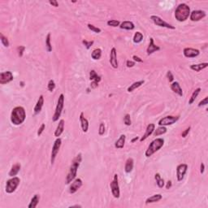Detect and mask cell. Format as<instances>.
<instances>
[{
  "label": "cell",
  "instance_id": "26",
  "mask_svg": "<svg viewBox=\"0 0 208 208\" xmlns=\"http://www.w3.org/2000/svg\"><path fill=\"white\" fill-rule=\"evenodd\" d=\"M125 140H126V136L124 134H121L120 138L117 140L115 143V147L117 149H122L124 148V144H125Z\"/></svg>",
  "mask_w": 208,
  "mask_h": 208
},
{
  "label": "cell",
  "instance_id": "23",
  "mask_svg": "<svg viewBox=\"0 0 208 208\" xmlns=\"http://www.w3.org/2000/svg\"><path fill=\"white\" fill-rule=\"evenodd\" d=\"M20 168H21V165H20V163H16V164H14L12 167H11L10 172H9V173H8L9 176L13 177V176H15L17 175L18 172L20 171Z\"/></svg>",
  "mask_w": 208,
  "mask_h": 208
},
{
  "label": "cell",
  "instance_id": "12",
  "mask_svg": "<svg viewBox=\"0 0 208 208\" xmlns=\"http://www.w3.org/2000/svg\"><path fill=\"white\" fill-rule=\"evenodd\" d=\"M13 74L10 71H6L0 73V84L4 85L13 80Z\"/></svg>",
  "mask_w": 208,
  "mask_h": 208
},
{
  "label": "cell",
  "instance_id": "24",
  "mask_svg": "<svg viewBox=\"0 0 208 208\" xmlns=\"http://www.w3.org/2000/svg\"><path fill=\"white\" fill-rule=\"evenodd\" d=\"M133 158H128L125 162L124 165V171L126 173H130L133 169Z\"/></svg>",
  "mask_w": 208,
  "mask_h": 208
},
{
  "label": "cell",
  "instance_id": "2",
  "mask_svg": "<svg viewBox=\"0 0 208 208\" xmlns=\"http://www.w3.org/2000/svg\"><path fill=\"white\" fill-rule=\"evenodd\" d=\"M26 112L23 106H16L11 113V122L14 125H20L25 121Z\"/></svg>",
  "mask_w": 208,
  "mask_h": 208
},
{
  "label": "cell",
  "instance_id": "37",
  "mask_svg": "<svg viewBox=\"0 0 208 208\" xmlns=\"http://www.w3.org/2000/svg\"><path fill=\"white\" fill-rule=\"evenodd\" d=\"M133 42L134 43H140L143 40V34L141 32H137L133 36Z\"/></svg>",
  "mask_w": 208,
  "mask_h": 208
},
{
  "label": "cell",
  "instance_id": "47",
  "mask_svg": "<svg viewBox=\"0 0 208 208\" xmlns=\"http://www.w3.org/2000/svg\"><path fill=\"white\" fill-rule=\"evenodd\" d=\"M167 78H168L169 82H173V80H174V76H173V74H172L171 71H168V73H167Z\"/></svg>",
  "mask_w": 208,
  "mask_h": 208
},
{
  "label": "cell",
  "instance_id": "40",
  "mask_svg": "<svg viewBox=\"0 0 208 208\" xmlns=\"http://www.w3.org/2000/svg\"><path fill=\"white\" fill-rule=\"evenodd\" d=\"M47 89L50 92H53L55 89V83L54 80H50L48 81Z\"/></svg>",
  "mask_w": 208,
  "mask_h": 208
},
{
  "label": "cell",
  "instance_id": "34",
  "mask_svg": "<svg viewBox=\"0 0 208 208\" xmlns=\"http://www.w3.org/2000/svg\"><path fill=\"white\" fill-rule=\"evenodd\" d=\"M154 179H155V181H156V184H157V185L159 187V188H163V187L165 185L164 180L161 177V176L159 173H156V174L154 175Z\"/></svg>",
  "mask_w": 208,
  "mask_h": 208
},
{
  "label": "cell",
  "instance_id": "13",
  "mask_svg": "<svg viewBox=\"0 0 208 208\" xmlns=\"http://www.w3.org/2000/svg\"><path fill=\"white\" fill-rule=\"evenodd\" d=\"M206 12L201 10H195L190 12V18L192 21H199L202 19H203L206 16Z\"/></svg>",
  "mask_w": 208,
  "mask_h": 208
},
{
  "label": "cell",
  "instance_id": "15",
  "mask_svg": "<svg viewBox=\"0 0 208 208\" xmlns=\"http://www.w3.org/2000/svg\"><path fill=\"white\" fill-rule=\"evenodd\" d=\"M82 181L80 178H75L73 181V183L71 184L69 187V193L70 194H75L77 190L82 186Z\"/></svg>",
  "mask_w": 208,
  "mask_h": 208
},
{
  "label": "cell",
  "instance_id": "21",
  "mask_svg": "<svg viewBox=\"0 0 208 208\" xmlns=\"http://www.w3.org/2000/svg\"><path fill=\"white\" fill-rule=\"evenodd\" d=\"M171 90H172L174 93H176V94L181 96V97H182L183 96L182 89L181 87L179 82H177V81H173V82H172V84H171Z\"/></svg>",
  "mask_w": 208,
  "mask_h": 208
},
{
  "label": "cell",
  "instance_id": "32",
  "mask_svg": "<svg viewBox=\"0 0 208 208\" xmlns=\"http://www.w3.org/2000/svg\"><path fill=\"white\" fill-rule=\"evenodd\" d=\"M200 92H201V88H197V89H196V90H195L193 92V94H192L191 97H190V100H189V104H190V105H191V104H193V103H194V101L196 100L197 97L198 96V94H200Z\"/></svg>",
  "mask_w": 208,
  "mask_h": 208
},
{
  "label": "cell",
  "instance_id": "6",
  "mask_svg": "<svg viewBox=\"0 0 208 208\" xmlns=\"http://www.w3.org/2000/svg\"><path fill=\"white\" fill-rule=\"evenodd\" d=\"M20 180L17 176H13L12 178L8 180L6 183V188H5L6 193L12 194L13 192H15L20 185Z\"/></svg>",
  "mask_w": 208,
  "mask_h": 208
},
{
  "label": "cell",
  "instance_id": "43",
  "mask_svg": "<svg viewBox=\"0 0 208 208\" xmlns=\"http://www.w3.org/2000/svg\"><path fill=\"white\" fill-rule=\"evenodd\" d=\"M105 129H106V128H105V124L104 123H100V124H99V134L100 136H102L104 135V133H105Z\"/></svg>",
  "mask_w": 208,
  "mask_h": 208
},
{
  "label": "cell",
  "instance_id": "57",
  "mask_svg": "<svg viewBox=\"0 0 208 208\" xmlns=\"http://www.w3.org/2000/svg\"><path fill=\"white\" fill-rule=\"evenodd\" d=\"M69 207L73 208V207H81V206L80 205H74V206H71V207Z\"/></svg>",
  "mask_w": 208,
  "mask_h": 208
},
{
  "label": "cell",
  "instance_id": "18",
  "mask_svg": "<svg viewBox=\"0 0 208 208\" xmlns=\"http://www.w3.org/2000/svg\"><path fill=\"white\" fill-rule=\"evenodd\" d=\"M160 50V47L156 46L154 42V39L152 37L150 38V44L148 46V47L146 49V52H147V55H150L151 54H153L154 52H156V51H159Z\"/></svg>",
  "mask_w": 208,
  "mask_h": 208
},
{
  "label": "cell",
  "instance_id": "49",
  "mask_svg": "<svg viewBox=\"0 0 208 208\" xmlns=\"http://www.w3.org/2000/svg\"><path fill=\"white\" fill-rule=\"evenodd\" d=\"M190 129H191V128H190V127H189V128H187L185 130V131L182 132V133H181V137H184V138H185V137H186L187 135H188V134H189V133H190Z\"/></svg>",
  "mask_w": 208,
  "mask_h": 208
},
{
  "label": "cell",
  "instance_id": "14",
  "mask_svg": "<svg viewBox=\"0 0 208 208\" xmlns=\"http://www.w3.org/2000/svg\"><path fill=\"white\" fill-rule=\"evenodd\" d=\"M183 54L186 57V58H195L199 55L200 51H198L197 49H194V48L186 47L184 49L183 51Z\"/></svg>",
  "mask_w": 208,
  "mask_h": 208
},
{
  "label": "cell",
  "instance_id": "19",
  "mask_svg": "<svg viewBox=\"0 0 208 208\" xmlns=\"http://www.w3.org/2000/svg\"><path fill=\"white\" fill-rule=\"evenodd\" d=\"M44 104V97L43 95H40L39 99L37 100V102L36 105L34 106V109H33V111H34V114L35 115H37L41 112V111L42 109V106H43Z\"/></svg>",
  "mask_w": 208,
  "mask_h": 208
},
{
  "label": "cell",
  "instance_id": "30",
  "mask_svg": "<svg viewBox=\"0 0 208 208\" xmlns=\"http://www.w3.org/2000/svg\"><path fill=\"white\" fill-rule=\"evenodd\" d=\"M39 200H40V196H39L38 194H35V195H34V196L32 197L31 202H30V203H29V206H28V207L29 208H35L37 206V204H38Z\"/></svg>",
  "mask_w": 208,
  "mask_h": 208
},
{
  "label": "cell",
  "instance_id": "8",
  "mask_svg": "<svg viewBox=\"0 0 208 208\" xmlns=\"http://www.w3.org/2000/svg\"><path fill=\"white\" fill-rule=\"evenodd\" d=\"M61 144H62V140H61V138L57 137L56 140L55 141V142H54V145H53V147H52V150H51V164H53L55 163L56 156H57L59 151V149H60Z\"/></svg>",
  "mask_w": 208,
  "mask_h": 208
},
{
  "label": "cell",
  "instance_id": "5",
  "mask_svg": "<svg viewBox=\"0 0 208 208\" xmlns=\"http://www.w3.org/2000/svg\"><path fill=\"white\" fill-rule=\"evenodd\" d=\"M63 105H64V95L61 94L59 95V97L55 113H54V116L52 117V120H53L54 122L58 121L59 117L61 116L63 109Z\"/></svg>",
  "mask_w": 208,
  "mask_h": 208
},
{
  "label": "cell",
  "instance_id": "22",
  "mask_svg": "<svg viewBox=\"0 0 208 208\" xmlns=\"http://www.w3.org/2000/svg\"><path fill=\"white\" fill-rule=\"evenodd\" d=\"M63 130H64V120L62 119V120L59 121L58 125H57V128L55 129V137H60L61 134L63 133Z\"/></svg>",
  "mask_w": 208,
  "mask_h": 208
},
{
  "label": "cell",
  "instance_id": "16",
  "mask_svg": "<svg viewBox=\"0 0 208 208\" xmlns=\"http://www.w3.org/2000/svg\"><path fill=\"white\" fill-rule=\"evenodd\" d=\"M109 62L113 68H118V61H117V56H116V49L115 47H113L111 50Z\"/></svg>",
  "mask_w": 208,
  "mask_h": 208
},
{
  "label": "cell",
  "instance_id": "58",
  "mask_svg": "<svg viewBox=\"0 0 208 208\" xmlns=\"http://www.w3.org/2000/svg\"><path fill=\"white\" fill-rule=\"evenodd\" d=\"M20 84H21V86H24V82H21Z\"/></svg>",
  "mask_w": 208,
  "mask_h": 208
},
{
  "label": "cell",
  "instance_id": "42",
  "mask_svg": "<svg viewBox=\"0 0 208 208\" xmlns=\"http://www.w3.org/2000/svg\"><path fill=\"white\" fill-rule=\"evenodd\" d=\"M88 28L90 29L91 31H93V32H94V33H101V29H99V28H98V27H96V26H94V25H91V24H88L87 25Z\"/></svg>",
  "mask_w": 208,
  "mask_h": 208
},
{
  "label": "cell",
  "instance_id": "20",
  "mask_svg": "<svg viewBox=\"0 0 208 208\" xmlns=\"http://www.w3.org/2000/svg\"><path fill=\"white\" fill-rule=\"evenodd\" d=\"M80 122L82 131L84 133H87L88 129H89V121L86 118H85L83 112H81L80 115Z\"/></svg>",
  "mask_w": 208,
  "mask_h": 208
},
{
  "label": "cell",
  "instance_id": "25",
  "mask_svg": "<svg viewBox=\"0 0 208 208\" xmlns=\"http://www.w3.org/2000/svg\"><path fill=\"white\" fill-rule=\"evenodd\" d=\"M208 63H197V64H192L190 65V69L195 71V72H200L206 68H207Z\"/></svg>",
  "mask_w": 208,
  "mask_h": 208
},
{
  "label": "cell",
  "instance_id": "53",
  "mask_svg": "<svg viewBox=\"0 0 208 208\" xmlns=\"http://www.w3.org/2000/svg\"><path fill=\"white\" fill-rule=\"evenodd\" d=\"M98 86H99V83H98V82H96V81H91V84H90L91 89H96Z\"/></svg>",
  "mask_w": 208,
  "mask_h": 208
},
{
  "label": "cell",
  "instance_id": "39",
  "mask_svg": "<svg viewBox=\"0 0 208 208\" xmlns=\"http://www.w3.org/2000/svg\"><path fill=\"white\" fill-rule=\"evenodd\" d=\"M107 25L111 26V27H117V26H120L121 25V22L116 20H110L106 22Z\"/></svg>",
  "mask_w": 208,
  "mask_h": 208
},
{
  "label": "cell",
  "instance_id": "27",
  "mask_svg": "<svg viewBox=\"0 0 208 208\" xmlns=\"http://www.w3.org/2000/svg\"><path fill=\"white\" fill-rule=\"evenodd\" d=\"M120 28L125 30H133L135 28L134 24L132 21H123L120 25Z\"/></svg>",
  "mask_w": 208,
  "mask_h": 208
},
{
  "label": "cell",
  "instance_id": "11",
  "mask_svg": "<svg viewBox=\"0 0 208 208\" xmlns=\"http://www.w3.org/2000/svg\"><path fill=\"white\" fill-rule=\"evenodd\" d=\"M187 170H188V165L185 164H179L177 166V168H176V178H177L178 181H181L184 179L185 175L186 174Z\"/></svg>",
  "mask_w": 208,
  "mask_h": 208
},
{
  "label": "cell",
  "instance_id": "3",
  "mask_svg": "<svg viewBox=\"0 0 208 208\" xmlns=\"http://www.w3.org/2000/svg\"><path fill=\"white\" fill-rule=\"evenodd\" d=\"M190 15V7L186 4H179L175 11V18L177 21L184 22L189 18Z\"/></svg>",
  "mask_w": 208,
  "mask_h": 208
},
{
  "label": "cell",
  "instance_id": "55",
  "mask_svg": "<svg viewBox=\"0 0 208 208\" xmlns=\"http://www.w3.org/2000/svg\"><path fill=\"white\" fill-rule=\"evenodd\" d=\"M204 171H205V165L203 163H202L201 165H200V172L202 174V173L204 172Z\"/></svg>",
  "mask_w": 208,
  "mask_h": 208
},
{
  "label": "cell",
  "instance_id": "54",
  "mask_svg": "<svg viewBox=\"0 0 208 208\" xmlns=\"http://www.w3.org/2000/svg\"><path fill=\"white\" fill-rule=\"evenodd\" d=\"M172 183L171 181H168V182H167V184H166V185H165V188L167 189V190H169L171 187H172Z\"/></svg>",
  "mask_w": 208,
  "mask_h": 208
},
{
  "label": "cell",
  "instance_id": "46",
  "mask_svg": "<svg viewBox=\"0 0 208 208\" xmlns=\"http://www.w3.org/2000/svg\"><path fill=\"white\" fill-rule=\"evenodd\" d=\"M45 128H46V124H42V125L39 127L38 130H37V133L38 137H40V136L42 134V133H43L44 130H45Z\"/></svg>",
  "mask_w": 208,
  "mask_h": 208
},
{
  "label": "cell",
  "instance_id": "36",
  "mask_svg": "<svg viewBox=\"0 0 208 208\" xmlns=\"http://www.w3.org/2000/svg\"><path fill=\"white\" fill-rule=\"evenodd\" d=\"M51 33H48L47 37H46V47H47V51L48 52H51V51H52V46H51Z\"/></svg>",
  "mask_w": 208,
  "mask_h": 208
},
{
  "label": "cell",
  "instance_id": "38",
  "mask_svg": "<svg viewBox=\"0 0 208 208\" xmlns=\"http://www.w3.org/2000/svg\"><path fill=\"white\" fill-rule=\"evenodd\" d=\"M0 39H1V42H2V44L4 45L5 47H9V45H10L9 41H8V39H7V37L4 36L3 33L0 34Z\"/></svg>",
  "mask_w": 208,
  "mask_h": 208
},
{
  "label": "cell",
  "instance_id": "10",
  "mask_svg": "<svg viewBox=\"0 0 208 208\" xmlns=\"http://www.w3.org/2000/svg\"><path fill=\"white\" fill-rule=\"evenodd\" d=\"M150 20L156 25L159 26V27H163V28H167L169 29H175V27L172 26V25L168 24V22L164 21L162 18H160L158 16H150Z\"/></svg>",
  "mask_w": 208,
  "mask_h": 208
},
{
  "label": "cell",
  "instance_id": "1",
  "mask_svg": "<svg viewBox=\"0 0 208 208\" xmlns=\"http://www.w3.org/2000/svg\"><path fill=\"white\" fill-rule=\"evenodd\" d=\"M81 160H82L81 154H77V156L73 159V160L72 161V164H71V166H70L68 173V175L66 176L65 183L67 185L70 184V183L73 181V180L76 178L77 174V170H78V168H79L80 163H81Z\"/></svg>",
  "mask_w": 208,
  "mask_h": 208
},
{
  "label": "cell",
  "instance_id": "33",
  "mask_svg": "<svg viewBox=\"0 0 208 208\" xmlns=\"http://www.w3.org/2000/svg\"><path fill=\"white\" fill-rule=\"evenodd\" d=\"M167 133V128L165 126H159V128H157L156 129H154L153 134L154 137H158V136L163 135Z\"/></svg>",
  "mask_w": 208,
  "mask_h": 208
},
{
  "label": "cell",
  "instance_id": "35",
  "mask_svg": "<svg viewBox=\"0 0 208 208\" xmlns=\"http://www.w3.org/2000/svg\"><path fill=\"white\" fill-rule=\"evenodd\" d=\"M101 56H102V50L101 49L98 48V49H95V50L92 51L91 57L93 59L98 60V59L101 58Z\"/></svg>",
  "mask_w": 208,
  "mask_h": 208
},
{
  "label": "cell",
  "instance_id": "9",
  "mask_svg": "<svg viewBox=\"0 0 208 208\" xmlns=\"http://www.w3.org/2000/svg\"><path fill=\"white\" fill-rule=\"evenodd\" d=\"M180 119L179 116H165L164 118H162L159 120L158 124L159 126H168V125H172V124H175L176 121H178Z\"/></svg>",
  "mask_w": 208,
  "mask_h": 208
},
{
  "label": "cell",
  "instance_id": "17",
  "mask_svg": "<svg viewBox=\"0 0 208 208\" xmlns=\"http://www.w3.org/2000/svg\"><path fill=\"white\" fill-rule=\"evenodd\" d=\"M154 129H155V124H148L147 127H146V133H145V134L140 138V142H143V141H145L147 137H149L151 134H153Z\"/></svg>",
  "mask_w": 208,
  "mask_h": 208
},
{
  "label": "cell",
  "instance_id": "7",
  "mask_svg": "<svg viewBox=\"0 0 208 208\" xmlns=\"http://www.w3.org/2000/svg\"><path fill=\"white\" fill-rule=\"evenodd\" d=\"M111 194L113 195L115 198H119L121 195V191H120V185H119V179H118V175L115 174L114 175L113 180L110 184Z\"/></svg>",
  "mask_w": 208,
  "mask_h": 208
},
{
  "label": "cell",
  "instance_id": "51",
  "mask_svg": "<svg viewBox=\"0 0 208 208\" xmlns=\"http://www.w3.org/2000/svg\"><path fill=\"white\" fill-rule=\"evenodd\" d=\"M49 4L52 5L53 7H59V3L56 1V0H50L49 1Z\"/></svg>",
  "mask_w": 208,
  "mask_h": 208
},
{
  "label": "cell",
  "instance_id": "31",
  "mask_svg": "<svg viewBox=\"0 0 208 208\" xmlns=\"http://www.w3.org/2000/svg\"><path fill=\"white\" fill-rule=\"evenodd\" d=\"M90 80H92V81H96V82L99 83V82L101 81V80H102V78H101L100 76H99V75L96 73L94 70H91L90 73Z\"/></svg>",
  "mask_w": 208,
  "mask_h": 208
},
{
  "label": "cell",
  "instance_id": "52",
  "mask_svg": "<svg viewBox=\"0 0 208 208\" xmlns=\"http://www.w3.org/2000/svg\"><path fill=\"white\" fill-rule=\"evenodd\" d=\"M133 59L134 62H137V63H142L143 62L142 59L140 58V57H138V56H137V55H133Z\"/></svg>",
  "mask_w": 208,
  "mask_h": 208
},
{
  "label": "cell",
  "instance_id": "29",
  "mask_svg": "<svg viewBox=\"0 0 208 208\" xmlns=\"http://www.w3.org/2000/svg\"><path fill=\"white\" fill-rule=\"evenodd\" d=\"M144 83H145L144 80H138V81H136V82H134V83H133L132 85H130V86L127 89V91H128V93H132L133 90H135L136 89H137V88H139L140 86H142Z\"/></svg>",
  "mask_w": 208,
  "mask_h": 208
},
{
  "label": "cell",
  "instance_id": "50",
  "mask_svg": "<svg viewBox=\"0 0 208 208\" xmlns=\"http://www.w3.org/2000/svg\"><path fill=\"white\" fill-rule=\"evenodd\" d=\"M126 66H127L128 68H133V67L135 66V62H134V61H131V60H128V61L126 62Z\"/></svg>",
  "mask_w": 208,
  "mask_h": 208
},
{
  "label": "cell",
  "instance_id": "45",
  "mask_svg": "<svg viewBox=\"0 0 208 208\" xmlns=\"http://www.w3.org/2000/svg\"><path fill=\"white\" fill-rule=\"evenodd\" d=\"M25 50V47H24V46H20V47H17V52H18L19 57H22L23 56Z\"/></svg>",
  "mask_w": 208,
  "mask_h": 208
},
{
  "label": "cell",
  "instance_id": "48",
  "mask_svg": "<svg viewBox=\"0 0 208 208\" xmlns=\"http://www.w3.org/2000/svg\"><path fill=\"white\" fill-rule=\"evenodd\" d=\"M207 102H208V97H205L204 99H202V101H200V102H199V103H198V105H197V106H199V107H201V106H206V105L207 104Z\"/></svg>",
  "mask_w": 208,
  "mask_h": 208
},
{
  "label": "cell",
  "instance_id": "44",
  "mask_svg": "<svg viewBox=\"0 0 208 208\" xmlns=\"http://www.w3.org/2000/svg\"><path fill=\"white\" fill-rule=\"evenodd\" d=\"M82 43L84 44L85 47H86V49L89 50V49L93 46V44H94V41H90V42H89V41L87 40H83L82 41Z\"/></svg>",
  "mask_w": 208,
  "mask_h": 208
},
{
  "label": "cell",
  "instance_id": "41",
  "mask_svg": "<svg viewBox=\"0 0 208 208\" xmlns=\"http://www.w3.org/2000/svg\"><path fill=\"white\" fill-rule=\"evenodd\" d=\"M124 123L126 126H130L132 124L131 118H130V115L129 114H126L124 117Z\"/></svg>",
  "mask_w": 208,
  "mask_h": 208
},
{
  "label": "cell",
  "instance_id": "4",
  "mask_svg": "<svg viewBox=\"0 0 208 208\" xmlns=\"http://www.w3.org/2000/svg\"><path fill=\"white\" fill-rule=\"evenodd\" d=\"M164 145V140L163 138H161V137L153 140V141L150 143V145L148 146L147 150H146V152H145L146 157L149 158L150 157L151 155H153L155 152H157L158 150H160Z\"/></svg>",
  "mask_w": 208,
  "mask_h": 208
},
{
  "label": "cell",
  "instance_id": "28",
  "mask_svg": "<svg viewBox=\"0 0 208 208\" xmlns=\"http://www.w3.org/2000/svg\"><path fill=\"white\" fill-rule=\"evenodd\" d=\"M163 196L161 195L160 194H154L153 196L151 197H148L147 199L146 200V204H149V203H154V202H157L160 201L162 199Z\"/></svg>",
  "mask_w": 208,
  "mask_h": 208
},
{
  "label": "cell",
  "instance_id": "56",
  "mask_svg": "<svg viewBox=\"0 0 208 208\" xmlns=\"http://www.w3.org/2000/svg\"><path fill=\"white\" fill-rule=\"evenodd\" d=\"M138 138H139L138 137H134V138H133L131 140V142H133V143L135 142L136 141H137V140H138Z\"/></svg>",
  "mask_w": 208,
  "mask_h": 208
}]
</instances>
